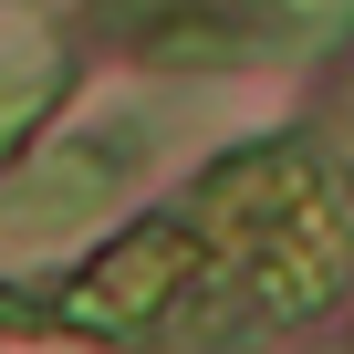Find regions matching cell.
<instances>
[{"label":"cell","instance_id":"obj_1","mask_svg":"<svg viewBox=\"0 0 354 354\" xmlns=\"http://www.w3.org/2000/svg\"><path fill=\"white\" fill-rule=\"evenodd\" d=\"M94 32L136 63L198 73L261 53H333L354 32V0H94Z\"/></svg>","mask_w":354,"mask_h":354},{"label":"cell","instance_id":"obj_2","mask_svg":"<svg viewBox=\"0 0 354 354\" xmlns=\"http://www.w3.org/2000/svg\"><path fill=\"white\" fill-rule=\"evenodd\" d=\"M125 167H136V136H73V146H53L21 188H11V219L21 240H42V230H73V219H94V209H115V188H125Z\"/></svg>","mask_w":354,"mask_h":354},{"label":"cell","instance_id":"obj_3","mask_svg":"<svg viewBox=\"0 0 354 354\" xmlns=\"http://www.w3.org/2000/svg\"><path fill=\"white\" fill-rule=\"evenodd\" d=\"M63 104V53H21L0 73V156H21V136Z\"/></svg>","mask_w":354,"mask_h":354},{"label":"cell","instance_id":"obj_4","mask_svg":"<svg viewBox=\"0 0 354 354\" xmlns=\"http://www.w3.org/2000/svg\"><path fill=\"white\" fill-rule=\"evenodd\" d=\"M0 323H21V313H11V302H0Z\"/></svg>","mask_w":354,"mask_h":354}]
</instances>
